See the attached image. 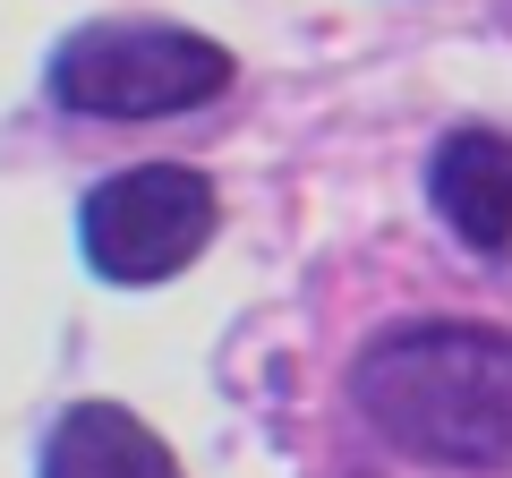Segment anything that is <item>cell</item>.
Listing matches in <instances>:
<instances>
[{
    "label": "cell",
    "instance_id": "obj_5",
    "mask_svg": "<svg viewBox=\"0 0 512 478\" xmlns=\"http://www.w3.org/2000/svg\"><path fill=\"white\" fill-rule=\"evenodd\" d=\"M43 478H188L171 444L120 402H77L43 436Z\"/></svg>",
    "mask_w": 512,
    "mask_h": 478
},
{
    "label": "cell",
    "instance_id": "obj_1",
    "mask_svg": "<svg viewBox=\"0 0 512 478\" xmlns=\"http://www.w3.org/2000/svg\"><path fill=\"white\" fill-rule=\"evenodd\" d=\"M350 410L427 470H512V333L470 316L384 325L350 359Z\"/></svg>",
    "mask_w": 512,
    "mask_h": 478
},
{
    "label": "cell",
    "instance_id": "obj_4",
    "mask_svg": "<svg viewBox=\"0 0 512 478\" xmlns=\"http://www.w3.org/2000/svg\"><path fill=\"white\" fill-rule=\"evenodd\" d=\"M427 205L444 214V231L478 257L512 248V137L504 129H453L427 154Z\"/></svg>",
    "mask_w": 512,
    "mask_h": 478
},
{
    "label": "cell",
    "instance_id": "obj_2",
    "mask_svg": "<svg viewBox=\"0 0 512 478\" xmlns=\"http://www.w3.org/2000/svg\"><path fill=\"white\" fill-rule=\"evenodd\" d=\"M231 77H239L231 43L197 35V26L103 18L60 35L43 86L77 120H171V111H205L214 94H231Z\"/></svg>",
    "mask_w": 512,
    "mask_h": 478
},
{
    "label": "cell",
    "instance_id": "obj_3",
    "mask_svg": "<svg viewBox=\"0 0 512 478\" xmlns=\"http://www.w3.org/2000/svg\"><path fill=\"white\" fill-rule=\"evenodd\" d=\"M222 222V197L205 171L188 163H137V171H111L103 188L86 197L77 214V248L103 282L120 291H146V282H171L180 265L205 257V239Z\"/></svg>",
    "mask_w": 512,
    "mask_h": 478
}]
</instances>
